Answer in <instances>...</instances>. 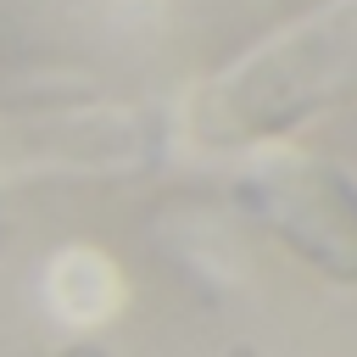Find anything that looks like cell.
Segmentation results:
<instances>
[{"mask_svg": "<svg viewBox=\"0 0 357 357\" xmlns=\"http://www.w3.org/2000/svg\"><path fill=\"white\" fill-rule=\"evenodd\" d=\"M307 39L312 45H279L229 84V100H245L240 106L245 123H279L296 106L318 100L346 73H357V0L329 11L318 28H307Z\"/></svg>", "mask_w": 357, "mask_h": 357, "instance_id": "obj_1", "label": "cell"}]
</instances>
